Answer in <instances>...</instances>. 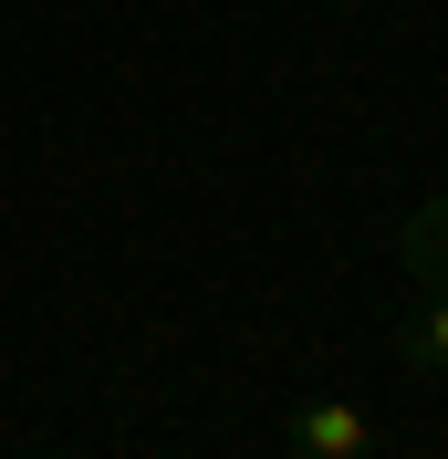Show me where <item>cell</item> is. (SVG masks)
I'll return each mask as SVG.
<instances>
[{"label":"cell","mask_w":448,"mask_h":459,"mask_svg":"<svg viewBox=\"0 0 448 459\" xmlns=\"http://www.w3.org/2000/svg\"><path fill=\"white\" fill-rule=\"evenodd\" d=\"M281 459H375V418L355 397H303L281 418Z\"/></svg>","instance_id":"1"},{"label":"cell","mask_w":448,"mask_h":459,"mask_svg":"<svg viewBox=\"0 0 448 459\" xmlns=\"http://www.w3.org/2000/svg\"><path fill=\"white\" fill-rule=\"evenodd\" d=\"M396 261H407L427 292H448V188H438V199H418L407 220H396Z\"/></svg>","instance_id":"2"},{"label":"cell","mask_w":448,"mask_h":459,"mask_svg":"<svg viewBox=\"0 0 448 459\" xmlns=\"http://www.w3.org/2000/svg\"><path fill=\"white\" fill-rule=\"evenodd\" d=\"M396 355H407L418 376H438V366H448V292H427L418 314L396 324Z\"/></svg>","instance_id":"3"}]
</instances>
